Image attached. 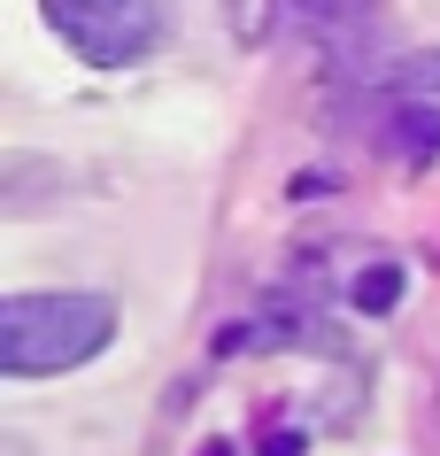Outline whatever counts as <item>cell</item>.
<instances>
[{
    "instance_id": "obj_1",
    "label": "cell",
    "mask_w": 440,
    "mask_h": 456,
    "mask_svg": "<svg viewBox=\"0 0 440 456\" xmlns=\"http://www.w3.org/2000/svg\"><path fill=\"white\" fill-rule=\"evenodd\" d=\"M116 340V302L108 294H8L0 302V371L8 379H54L93 363Z\"/></svg>"
},
{
    "instance_id": "obj_2",
    "label": "cell",
    "mask_w": 440,
    "mask_h": 456,
    "mask_svg": "<svg viewBox=\"0 0 440 456\" xmlns=\"http://www.w3.org/2000/svg\"><path fill=\"white\" fill-rule=\"evenodd\" d=\"M47 24L62 47L93 70H124L163 47V0H47Z\"/></svg>"
},
{
    "instance_id": "obj_3",
    "label": "cell",
    "mask_w": 440,
    "mask_h": 456,
    "mask_svg": "<svg viewBox=\"0 0 440 456\" xmlns=\"http://www.w3.org/2000/svg\"><path fill=\"white\" fill-rule=\"evenodd\" d=\"M371 132H379V147H387L394 163H440V101H387L379 117H371Z\"/></svg>"
},
{
    "instance_id": "obj_9",
    "label": "cell",
    "mask_w": 440,
    "mask_h": 456,
    "mask_svg": "<svg viewBox=\"0 0 440 456\" xmlns=\"http://www.w3.org/2000/svg\"><path fill=\"white\" fill-rule=\"evenodd\" d=\"M263 456H301V433H293V426H278V433H263Z\"/></svg>"
},
{
    "instance_id": "obj_6",
    "label": "cell",
    "mask_w": 440,
    "mask_h": 456,
    "mask_svg": "<svg viewBox=\"0 0 440 456\" xmlns=\"http://www.w3.org/2000/svg\"><path fill=\"white\" fill-rule=\"evenodd\" d=\"M364 86H379V94H394V101H433L440 94V54H394V62H371Z\"/></svg>"
},
{
    "instance_id": "obj_4",
    "label": "cell",
    "mask_w": 440,
    "mask_h": 456,
    "mask_svg": "<svg viewBox=\"0 0 440 456\" xmlns=\"http://www.w3.org/2000/svg\"><path fill=\"white\" fill-rule=\"evenodd\" d=\"M293 8H301V24L332 47V62H340V70H356V77L371 70L364 54H356V39L379 24V0H293Z\"/></svg>"
},
{
    "instance_id": "obj_5",
    "label": "cell",
    "mask_w": 440,
    "mask_h": 456,
    "mask_svg": "<svg viewBox=\"0 0 440 456\" xmlns=\"http://www.w3.org/2000/svg\"><path fill=\"white\" fill-rule=\"evenodd\" d=\"M286 340H309V317L301 310H263V317H240L217 333V356H240V348H286Z\"/></svg>"
},
{
    "instance_id": "obj_7",
    "label": "cell",
    "mask_w": 440,
    "mask_h": 456,
    "mask_svg": "<svg viewBox=\"0 0 440 456\" xmlns=\"http://www.w3.org/2000/svg\"><path fill=\"white\" fill-rule=\"evenodd\" d=\"M348 294H356V310H364V317H387L394 302H402V264H371V271H356V287H348Z\"/></svg>"
},
{
    "instance_id": "obj_8",
    "label": "cell",
    "mask_w": 440,
    "mask_h": 456,
    "mask_svg": "<svg viewBox=\"0 0 440 456\" xmlns=\"http://www.w3.org/2000/svg\"><path fill=\"white\" fill-rule=\"evenodd\" d=\"M270 24H278V0H224V31H232L240 47H263Z\"/></svg>"
}]
</instances>
